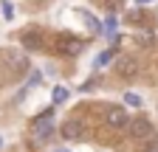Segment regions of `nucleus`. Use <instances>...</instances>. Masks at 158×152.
Returning <instances> with one entry per match:
<instances>
[{
    "label": "nucleus",
    "instance_id": "obj_1",
    "mask_svg": "<svg viewBox=\"0 0 158 152\" xmlns=\"http://www.w3.org/2000/svg\"><path fill=\"white\" fill-rule=\"evenodd\" d=\"M54 51L62 54V56H76L82 51V40H76L71 34H56L54 37Z\"/></svg>",
    "mask_w": 158,
    "mask_h": 152
},
{
    "label": "nucleus",
    "instance_id": "obj_2",
    "mask_svg": "<svg viewBox=\"0 0 158 152\" xmlns=\"http://www.w3.org/2000/svg\"><path fill=\"white\" fill-rule=\"evenodd\" d=\"M51 130H54V110L40 113V116L31 121V132H34V138H48V135H51Z\"/></svg>",
    "mask_w": 158,
    "mask_h": 152
},
{
    "label": "nucleus",
    "instance_id": "obj_3",
    "mask_svg": "<svg viewBox=\"0 0 158 152\" xmlns=\"http://www.w3.org/2000/svg\"><path fill=\"white\" fill-rule=\"evenodd\" d=\"M20 45H23L26 51H43V45H45L43 31H40V28H28V31H23V34H20Z\"/></svg>",
    "mask_w": 158,
    "mask_h": 152
},
{
    "label": "nucleus",
    "instance_id": "obj_4",
    "mask_svg": "<svg viewBox=\"0 0 158 152\" xmlns=\"http://www.w3.org/2000/svg\"><path fill=\"white\" fill-rule=\"evenodd\" d=\"M62 135L68 141H85V124L82 121H76V118H68L62 124Z\"/></svg>",
    "mask_w": 158,
    "mask_h": 152
},
{
    "label": "nucleus",
    "instance_id": "obj_5",
    "mask_svg": "<svg viewBox=\"0 0 158 152\" xmlns=\"http://www.w3.org/2000/svg\"><path fill=\"white\" fill-rule=\"evenodd\" d=\"M127 127H130V135H133V138H150V135H152V124H150L147 118H141V116H135Z\"/></svg>",
    "mask_w": 158,
    "mask_h": 152
},
{
    "label": "nucleus",
    "instance_id": "obj_6",
    "mask_svg": "<svg viewBox=\"0 0 158 152\" xmlns=\"http://www.w3.org/2000/svg\"><path fill=\"white\" fill-rule=\"evenodd\" d=\"M105 121H107L113 130H118V127H127V124H130V116H127L124 107H110L107 116H105Z\"/></svg>",
    "mask_w": 158,
    "mask_h": 152
},
{
    "label": "nucleus",
    "instance_id": "obj_7",
    "mask_svg": "<svg viewBox=\"0 0 158 152\" xmlns=\"http://www.w3.org/2000/svg\"><path fill=\"white\" fill-rule=\"evenodd\" d=\"M116 70H118L122 79H133V76L138 73V62L133 59V56H122V59L116 62Z\"/></svg>",
    "mask_w": 158,
    "mask_h": 152
},
{
    "label": "nucleus",
    "instance_id": "obj_8",
    "mask_svg": "<svg viewBox=\"0 0 158 152\" xmlns=\"http://www.w3.org/2000/svg\"><path fill=\"white\" fill-rule=\"evenodd\" d=\"M102 31L110 37V40H116V17H113V14H110L107 20H105V28H102Z\"/></svg>",
    "mask_w": 158,
    "mask_h": 152
},
{
    "label": "nucleus",
    "instance_id": "obj_9",
    "mask_svg": "<svg viewBox=\"0 0 158 152\" xmlns=\"http://www.w3.org/2000/svg\"><path fill=\"white\" fill-rule=\"evenodd\" d=\"M65 99H68V87L56 85V87H54V104H62Z\"/></svg>",
    "mask_w": 158,
    "mask_h": 152
},
{
    "label": "nucleus",
    "instance_id": "obj_10",
    "mask_svg": "<svg viewBox=\"0 0 158 152\" xmlns=\"http://www.w3.org/2000/svg\"><path fill=\"white\" fill-rule=\"evenodd\" d=\"M88 20V28H90V34H102V23L96 20V17H85Z\"/></svg>",
    "mask_w": 158,
    "mask_h": 152
},
{
    "label": "nucleus",
    "instance_id": "obj_11",
    "mask_svg": "<svg viewBox=\"0 0 158 152\" xmlns=\"http://www.w3.org/2000/svg\"><path fill=\"white\" fill-rule=\"evenodd\" d=\"M110 59H113V48H110V51H105L102 56H99V59H96V65H99V68H105V65H107Z\"/></svg>",
    "mask_w": 158,
    "mask_h": 152
},
{
    "label": "nucleus",
    "instance_id": "obj_12",
    "mask_svg": "<svg viewBox=\"0 0 158 152\" xmlns=\"http://www.w3.org/2000/svg\"><path fill=\"white\" fill-rule=\"evenodd\" d=\"M124 102H127L130 107H141V99H138L135 93H127V96H124Z\"/></svg>",
    "mask_w": 158,
    "mask_h": 152
},
{
    "label": "nucleus",
    "instance_id": "obj_13",
    "mask_svg": "<svg viewBox=\"0 0 158 152\" xmlns=\"http://www.w3.org/2000/svg\"><path fill=\"white\" fill-rule=\"evenodd\" d=\"M130 23H144V11H130Z\"/></svg>",
    "mask_w": 158,
    "mask_h": 152
},
{
    "label": "nucleus",
    "instance_id": "obj_14",
    "mask_svg": "<svg viewBox=\"0 0 158 152\" xmlns=\"http://www.w3.org/2000/svg\"><path fill=\"white\" fill-rule=\"evenodd\" d=\"M3 17H6V20H11V17H14V9H11V3H3Z\"/></svg>",
    "mask_w": 158,
    "mask_h": 152
},
{
    "label": "nucleus",
    "instance_id": "obj_15",
    "mask_svg": "<svg viewBox=\"0 0 158 152\" xmlns=\"http://www.w3.org/2000/svg\"><path fill=\"white\" fill-rule=\"evenodd\" d=\"M141 152H158V141H150V144H147Z\"/></svg>",
    "mask_w": 158,
    "mask_h": 152
},
{
    "label": "nucleus",
    "instance_id": "obj_16",
    "mask_svg": "<svg viewBox=\"0 0 158 152\" xmlns=\"http://www.w3.org/2000/svg\"><path fill=\"white\" fill-rule=\"evenodd\" d=\"M135 3H138V6H147V3H152V0H135Z\"/></svg>",
    "mask_w": 158,
    "mask_h": 152
},
{
    "label": "nucleus",
    "instance_id": "obj_17",
    "mask_svg": "<svg viewBox=\"0 0 158 152\" xmlns=\"http://www.w3.org/2000/svg\"><path fill=\"white\" fill-rule=\"evenodd\" d=\"M54 152H68V149H54Z\"/></svg>",
    "mask_w": 158,
    "mask_h": 152
},
{
    "label": "nucleus",
    "instance_id": "obj_18",
    "mask_svg": "<svg viewBox=\"0 0 158 152\" xmlns=\"http://www.w3.org/2000/svg\"><path fill=\"white\" fill-rule=\"evenodd\" d=\"M0 146H3V138H0Z\"/></svg>",
    "mask_w": 158,
    "mask_h": 152
}]
</instances>
